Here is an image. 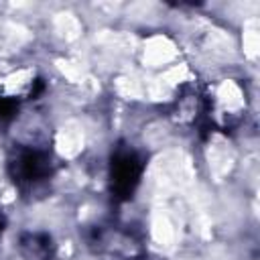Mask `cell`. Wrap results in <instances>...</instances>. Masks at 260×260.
I'll return each mask as SVG.
<instances>
[{
  "instance_id": "obj_1",
  "label": "cell",
  "mask_w": 260,
  "mask_h": 260,
  "mask_svg": "<svg viewBox=\"0 0 260 260\" xmlns=\"http://www.w3.org/2000/svg\"><path fill=\"white\" fill-rule=\"evenodd\" d=\"M53 171L51 154L39 146H22L10 160V175L20 185H37L49 179Z\"/></svg>"
},
{
  "instance_id": "obj_2",
  "label": "cell",
  "mask_w": 260,
  "mask_h": 260,
  "mask_svg": "<svg viewBox=\"0 0 260 260\" xmlns=\"http://www.w3.org/2000/svg\"><path fill=\"white\" fill-rule=\"evenodd\" d=\"M142 175V160L130 148H118L112 156L110 165V183L112 193L118 199H128L140 183Z\"/></svg>"
},
{
  "instance_id": "obj_3",
  "label": "cell",
  "mask_w": 260,
  "mask_h": 260,
  "mask_svg": "<svg viewBox=\"0 0 260 260\" xmlns=\"http://www.w3.org/2000/svg\"><path fill=\"white\" fill-rule=\"evenodd\" d=\"M24 260H49L53 254V242L47 234H26L20 240Z\"/></svg>"
},
{
  "instance_id": "obj_4",
  "label": "cell",
  "mask_w": 260,
  "mask_h": 260,
  "mask_svg": "<svg viewBox=\"0 0 260 260\" xmlns=\"http://www.w3.org/2000/svg\"><path fill=\"white\" fill-rule=\"evenodd\" d=\"M2 225H4V219H2V215H0V234H2Z\"/></svg>"
}]
</instances>
